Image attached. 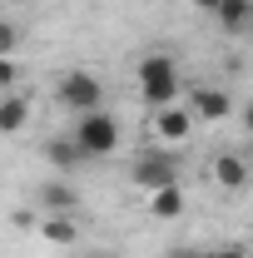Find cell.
Listing matches in <instances>:
<instances>
[{"mask_svg": "<svg viewBox=\"0 0 253 258\" xmlns=\"http://www.w3.org/2000/svg\"><path fill=\"white\" fill-rule=\"evenodd\" d=\"M134 85H139V99L149 109H164V104H179V90H184V75H179V60L169 50H149L144 60L134 64Z\"/></svg>", "mask_w": 253, "mask_h": 258, "instance_id": "6da1fadb", "label": "cell"}, {"mask_svg": "<svg viewBox=\"0 0 253 258\" xmlns=\"http://www.w3.org/2000/svg\"><path fill=\"white\" fill-rule=\"evenodd\" d=\"M70 134L80 139V149H85L90 159H109V154L119 149V139H124V129H119V119H114L109 109L75 114V129H70Z\"/></svg>", "mask_w": 253, "mask_h": 258, "instance_id": "7a4b0ae2", "label": "cell"}, {"mask_svg": "<svg viewBox=\"0 0 253 258\" xmlns=\"http://www.w3.org/2000/svg\"><path fill=\"white\" fill-rule=\"evenodd\" d=\"M55 99H60L70 114H90V109H104V85H99V75H90V70H65L60 80H55Z\"/></svg>", "mask_w": 253, "mask_h": 258, "instance_id": "3957f363", "label": "cell"}, {"mask_svg": "<svg viewBox=\"0 0 253 258\" xmlns=\"http://www.w3.org/2000/svg\"><path fill=\"white\" fill-rule=\"evenodd\" d=\"M129 179H134V189H144V194L169 189V184H179V159L169 149H144L134 159V169H129Z\"/></svg>", "mask_w": 253, "mask_h": 258, "instance_id": "277c9868", "label": "cell"}, {"mask_svg": "<svg viewBox=\"0 0 253 258\" xmlns=\"http://www.w3.org/2000/svg\"><path fill=\"white\" fill-rule=\"evenodd\" d=\"M194 129H199V114H194L189 104H164V109H149V134H154L164 149H179Z\"/></svg>", "mask_w": 253, "mask_h": 258, "instance_id": "5b68a950", "label": "cell"}, {"mask_svg": "<svg viewBox=\"0 0 253 258\" xmlns=\"http://www.w3.org/2000/svg\"><path fill=\"white\" fill-rule=\"evenodd\" d=\"M35 204H40V214H65V219H80L85 194H80V184H70L65 174H55V179H45V184L35 189Z\"/></svg>", "mask_w": 253, "mask_h": 258, "instance_id": "8992f818", "label": "cell"}, {"mask_svg": "<svg viewBox=\"0 0 253 258\" xmlns=\"http://www.w3.org/2000/svg\"><path fill=\"white\" fill-rule=\"evenodd\" d=\"M189 109L199 114V124H223V119L233 114V99H228V90H219V85H194L189 90Z\"/></svg>", "mask_w": 253, "mask_h": 258, "instance_id": "52a82bcc", "label": "cell"}, {"mask_svg": "<svg viewBox=\"0 0 253 258\" xmlns=\"http://www.w3.org/2000/svg\"><path fill=\"white\" fill-rule=\"evenodd\" d=\"M209 179H214L223 194H238V189H248V184H253V169H248L243 154L223 149V154H214V164H209Z\"/></svg>", "mask_w": 253, "mask_h": 258, "instance_id": "ba28073f", "label": "cell"}, {"mask_svg": "<svg viewBox=\"0 0 253 258\" xmlns=\"http://www.w3.org/2000/svg\"><path fill=\"white\" fill-rule=\"evenodd\" d=\"M45 164H50L55 174L70 179L80 164H90V154L80 149V139H75V134H55V139H45Z\"/></svg>", "mask_w": 253, "mask_h": 258, "instance_id": "9c48e42d", "label": "cell"}, {"mask_svg": "<svg viewBox=\"0 0 253 258\" xmlns=\"http://www.w3.org/2000/svg\"><path fill=\"white\" fill-rule=\"evenodd\" d=\"M35 233H40L45 243H60V248H70V243H80V224H75V219H65V214H40V224H35Z\"/></svg>", "mask_w": 253, "mask_h": 258, "instance_id": "30bf717a", "label": "cell"}, {"mask_svg": "<svg viewBox=\"0 0 253 258\" xmlns=\"http://www.w3.org/2000/svg\"><path fill=\"white\" fill-rule=\"evenodd\" d=\"M223 35H243L253 30V0H223V10L214 15Z\"/></svg>", "mask_w": 253, "mask_h": 258, "instance_id": "8fae6325", "label": "cell"}, {"mask_svg": "<svg viewBox=\"0 0 253 258\" xmlns=\"http://www.w3.org/2000/svg\"><path fill=\"white\" fill-rule=\"evenodd\" d=\"M30 119V99L20 95V90H10V95L0 99V134H20Z\"/></svg>", "mask_w": 253, "mask_h": 258, "instance_id": "7c38bea8", "label": "cell"}, {"mask_svg": "<svg viewBox=\"0 0 253 258\" xmlns=\"http://www.w3.org/2000/svg\"><path fill=\"white\" fill-rule=\"evenodd\" d=\"M149 214H154V219H164V224H169V219H179V214H184V189H179V184L154 189V194H149Z\"/></svg>", "mask_w": 253, "mask_h": 258, "instance_id": "4fadbf2b", "label": "cell"}, {"mask_svg": "<svg viewBox=\"0 0 253 258\" xmlns=\"http://www.w3.org/2000/svg\"><path fill=\"white\" fill-rule=\"evenodd\" d=\"M15 85H20V64H15V55H0V90L10 95Z\"/></svg>", "mask_w": 253, "mask_h": 258, "instance_id": "5bb4252c", "label": "cell"}, {"mask_svg": "<svg viewBox=\"0 0 253 258\" xmlns=\"http://www.w3.org/2000/svg\"><path fill=\"white\" fill-rule=\"evenodd\" d=\"M15 50H20V25L0 20V55H15Z\"/></svg>", "mask_w": 253, "mask_h": 258, "instance_id": "9a60e30c", "label": "cell"}, {"mask_svg": "<svg viewBox=\"0 0 253 258\" xmlns=\"http://www.w3.org/2000/svg\"><path fill=\"white\" fill-rule=\"evenodd\" d=\"M209 258H248V243H219L209 248Z\"/></svg>", "mask_w": 253, "mask_h": 258, "instance_id": "2e32d148", "label": "cell"}, {"mask_svg": "<svg viewBox=\"0 0 253 258\" xmlns=\"http://www.w3.org/2000/svg\"><path fill=\"white\" fill-rule=\"evenodd\" d=\"M169 258H209V248H199V243H174Z\"/></svg>", "mask_w": 253, "mask_h": 258, "instance_id": "e0dca14e", "label": "cell"}, {"mask_svg": "<svg viewBox=\"0 0 253 258\" xmlns=\"http://www.w3.org/2000/svg\"><path fill=\"white\" fill-rule=\"evenodd\" d=\"M238 129H243V134H248V139H253V99H248V104H243V109H238Z\"/></svg>", "mask_w": 253, "mask_h": 258, "instance_id": "ac0fdd59", "label": "cell"}, {"mask_svg": "<svg viewBox=\"0 0 253 258\" xmlns=\"http://www.w3.org/2000/svg\"><path fill=\"white\" fill-rule=\"evenodd\" d=\"M194 10H204V15H219V10H223V0H194Z\"/></svg>", "mask_w": 253, "mask_h": 258, "instance_id": "d6986e66", "label": "cell"}, {"mask_svg": "<svg viewBox=\"0 0 253 258\" xmlns=\"http://www.w3.org/2000/svg\"><path fill=\"white\" fill-rule=\"evenodd\" d=\"M243 159H248V169H253V139H248V149H243Z\"/></svg>", "mask_w": 253, "mask_h": 258, "instance_id": "ffe728a7", "label": "cell"}, {"mask_svg": "<svg viewBox=\"0 0 253 258\" xmlns=\"http://www.w3.org/2000/svg\"><path fill=\"white\" fill-rule=\"evenodd\" d=\"M80 258H114V253H80Z\"/></svg>", "mask_w": 253, "mask_h": 258, "instance_id": "44dd1931", "label": "cell"}, {"mask_svg": "<svg viewBox=\"0 0 253 258\" xmlns=\"http://www.w3.org/2000/svg\"><path fill=\"white\" fill-rule=\"evenodd\" d=\"M243 243H248V253H253V233H248V238H243Z\"/></svg>", "mask_w": 253, "mask_h": 258, "instance_id": "7402d4cb", "label": "cell"}]
</instances>
